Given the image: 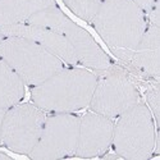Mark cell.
Returning a JSON list of instances; mask_svg holds the SVG:
<instances>
[{"label":"cell","mask_w":160,"mask_h":160,"mask_svg":"<svg viewBox=\"0 0 160 160\" xmlns=\"http://www.w3.org/2000/svg\"><path fill=\"white\" fill-rule=\"evenodd\" d=\"M92 24L117 58L127 64L148 28L145 12L133 0H104Z\"/></svg>","instance_id":"1"},{"label":"cell","mask_w":160,"mask_h":160,"mask_svg":"<svg viewBox=\"0 0 160 160\" xmlns=\"http://www.w3.org/2000/svg\"><path fill=\"white\" fill-rule=\"evenodd\" d=\"M96 74L82 68H63L32 88L35 105L44 112L73 113L90 105Z\"/></svg>","instance_id":"2"},{"label":"cell","mask_w":160,"mask_h":160,"mask_svg":"<svg viewBox=\"0 0 160 160\" xmlns=\"http://www.w3.org/2000/svg\"><path fill=\"white\" fill-rule=\"evenodd\" d=\"M113 148L119 158L127 160H146L152 156L156 133L150 109L137 102L118 117L114 124Z\"/></svg>","instance_id":"3"},{"label":"cell","mask_w":160,"mask_h":160,"mask_svg":"<svg viewBox=\"0 0 160 160\" xmlns=\"http://www.w3.org/2000/svg\"><path fill=\"white\" fill-rule=\"evenodd\" d=\"M2 57L27 86H37L64 68V63L38 44L22 37H4Z\"/></svg>","instance_id":"4"},{"label":"cell","mask_w":160,"mask_h":160,"mask_svg":"<svg viewBox=\"0 0 160 160\" xmlns=\"http://www.w3.org/2000/svg\"><path fill=\"white\" fill-rule=\"evenodd\" d=\"M98 79L90 109L109 118H117L140 101L138 90L129 74L118 65L95 73Z\"/></svg>","instance_id":"5"},{"label":"cell","mask_w":160,"mask_h":160,"mask_svg":"<svg viewBox=\"0 0 160 160\" xmlns=\"http://www.w3.org/2000/svg\"><path fill=\"white\" fill-rule=\"evenodd\" d=\"M79 117L72 113H54L46 121L36 146L28 154L33 160H55L74 156Z\"/></svg>","instance_id":"6"},{"label":"cell","mask_w":160,"mask_h":160,"mask_svg":"<svg viewBox=\"0 0 160 160\" xmlns=\"http://www.w3.org/2000/svg\"><path fill=\"white\" fill-rule=\"evenodd\" d=\"M46 121L37 105L16 104L7 109L3 121V143L17 154L28 155L36 146Z\"/></svg>","instance_id":"7"},{"label":"cell","mask_w":160,"mask_h":160,"mask_svg":"<svg viewBox=\"0 0 160 160\" xmlns=\"http://www.w3.org/2000/svg\"><path fill=\"white\" fill-rule=\"evenodd\" d=\"M112 118L98 113H87L79 119L78 142L74 156L96 158L104 155L113 141Z\"/></svg>","instance_id":"8"},{"label":"cell","mask_w":160,"mask_h":160,"mask_svg":"<svg viewBox=\"0 0 160 160\" xmlns=\"http://www.w3.org/2000/svg\"><path fill=\"white\" fill-rule=\"evenodd\" d=\"M0 32L4 35V37H22L33 41L58 57L63 63L71 65L78 64L77 57L68 40L62 33H58L52 30L28 23H18L10 26H0Z\"/></svg>","instance_id":"9"},{"label":"cell","mask_w":160,"mask_h":160,"mask_svg":"<svg viewBox=\"0 0 160 160\" xmlns=\"http://www.w3.org/2000/svg\"><path fill=\"white\" fill-rule=\"evenodd\" d=\"M59 33H62L71 44L78 63L94 69L95 72L104 71L112 65L110 58L104 52V50L96 44L92 36L72 22L68 17L60 26Z\"/></svg>","instance_id":"10"},{"label":"cell","mask_w":160,"mask_h":160,"mask_svg":"<svg viewBox=\"0 0 160 160\" xmlns=\"http://www.w3.org/2000/svg\"><path fill=\"white\" fill-rule=\"evenodd\" d=\"M129 64L135 69L159 81L160 76V27L148 24L143 36L133 51Z\"/></svg>","instance_id":"11"},{"label":"cell","mask_w":160,"mask_h":160,"mask_svg":"<svg viewBox=\"0 0 160 160\" xmlns=\"http://www.w3.org/2000/svg\"><path fill=\"white\" fill-rule=\"evenodd\" d=\"M54 5L55 0H0V26L26 23L37 12Z\"/></svg>","instance_id":"12"},{"label":"cell","mask_w":160,"mask_h":160,"mask_svg":"<svg viewBox=\"0 0 160 160\" xmlns=\"http://www.w3.org/2000/svg\"><path fill=\"white\" fill-rule=\"evenodd\" d=\"M24 96V83L10 65L0 57V108L9 109Z\"/></svg>","instance_id":"13"},{"label":"cell","mask_w":160,"mask_h":160,"mask_svg":"<svg viewBox=\"0 0 160 160\" xmlns=\"http://www.w3.org/2000/svg\"><path fill=\"white\" fill-rule=\"evenodd\" d=\"M76 16L86 22H92L104 0H63Z\"/></svg>","instance_id":"14"},{"label":"cell","mask_w":160,"mask_h":160,"mask_svg":"<svg viewBox=\"0 0 160 160\" xmlns=\"http://www.w3.org/2000/svg\"><path fill=\"white\" fill-rule=\"evenodd\" d=\"M146 100L150 106V112L154 115L156 123H159L160 117V92H159V81L154 79V82L149 86L146 91Z\"/></svg>","instance_id":"15"},{"label":"cell","mask_w":160,"mask_h":160,"mask_svg":"<svg viewBox=\"0 0 160 160\" xmlns=\"http://www.w3.org/2000/svg\"><path fill=\"white\" fill-rule=\"evenodd\" d=\"M143 12H145V14H148V13L151 10L154 3L156 2V0H133Z\"/></svg>","instance_id":"16"},{"label":"cell","mask_w":160,"mask_h":160,"mask_svg":"<svg viewBox=\"0 0 160 160\" xmlns=\"http://www.w3.org/2000/svg\"><path fill=\"white\" fill-rule=\"evenodd\" d=\"M7 109H2L0 108V145L3 143V121H4V115H5Z\"/></svg>","instance_id":"17"},{"label":"cell","mask_w":160,"mask_h":160,"mask_svg":"<svg viewBox=\"0 0 160 160\" xmlns=\"http://www.w3.org/2000/svg\"><path fill=\"white\" fill-rule=\"evenodd\" d=\"M0 159H5V160H8V159H10V156H8L7 154H4V152H0Z\"/></svg>","instance_id":"18"},{"label":"cell","mask_w":160,"mask_h":160,"mask_svg":"<svg viewBox=\"0 0 160 160\" xmlns=\"http://www.w3.org/2000/svg\"><path fill=\"white\" fill-rule=\"evenodd\" d=\"M3 40H4V35H3L2 32H0V44H2V41H3Z\"/></svg>","instance_id":"19"}]
</instances>
